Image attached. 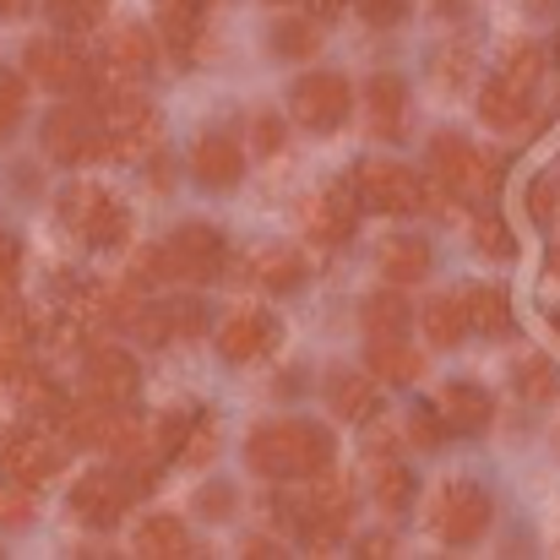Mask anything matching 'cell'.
<instances>
[{"label":"cell","mask_w":560,"mask_h":560,"mask_svg":"<svg viewBox=\"0 0 560 560\" xmlns=\"http://www.w3.org/2000/svg\"><path fill=\"white\" fill-rule=\"evenodd\" d=\"M435 11H441V16H463V11H468V0H435Z\"/></svg>","instance_id":"cell-52"},{"label":"cell","mask_w":560,"mask_h":560,"mask_svg":"<svg viewBox=\"0 0 560 560\" xmlns=\"http://www.w3.org/2000/svg\"><path fill=\"white\" fill-rule=\"evenodd\" d=\"M365 115H371L375 137L402 142V137H408V82L392 77V71L371 77V88H365Z\"/></svg>","instance_id":"cell-16"},{"label":"cell","mask_w":560,"mask_h":560,"mask_svg":"<svg viewBox=\"0 0 560 560\" xmlns=\"http://www.w3.org/2000/svg\"><path fill=\"white\" fill-rule=\"evenodd\" d=\"M278 349V322L267 311H234L223 327H218V354L229 365H256L261 354Z\"/></svg>","instance_id":"cell-14"},{"label":"cell","mask_w":560,"mask_h":560,"mask_svg":"<svg viewBox=\"0 0 560 560\" xmlns=\"http://www.w3.org/2000/svg\"><path fill=\"white\" fill-rule=\"evenodd\" d=\"M131 278H137L142 289H164V283H175L170 245H142V250H131Z\"/></svg>","instance_id":"cell-37"},{"label":"cell","mask_w":560,"mask_h":560,"mask_svg":"<svg viewBox=\"0 0 560 560\" xmlns=\"http://www.w3.org/2000/svg\"><path fill=\"white\" fill-rule=\"evenodd\" d=\"M11 392H16V397H22V408H33V413H49V408L60 402V386L38 371V365H27V371L16 375V381H11Z\"/></svg>","instance_id":"cell-39"},{"label":"cell","mask_w":560,"mask_h":560,"mask_svg":"<svg viewBox=\"0 0 560 560\" xmlns=\"http://www.w3.org/2000/svg\"><path fill=\"white\" fill-rule=\"evenodd\" d=\"M479 115H485V126H495V131H523V126L534 120V93H523V88H512L506 77H495V82L479 93Z\"/></svg>","instance_id":"cell-22"},{"label":"cell","mask_w":560,"mask_h":560,"mask_svg":"<svg viewBox=\"0 0 560 560\" xmlns=\"http://www.w3.org/2000/svg\"><path fill=\"white\" fill-rule=\"evenodd\" d=\"M556 60H560V44H556Z\"/></svg>","instance_id":"cell-58"},{"label":"cell","mask_w":560,"mask_h":560,"mask_svg":"<svg viewBox=\"0 0 560 560\" xmlns=\"http://www.w3.org/2000/svg\"><path fill=\"white\" fill-rule=\"evenodd\" d=\"M556 196H560V186H556Z\"/></svg>","instance_id":"cell-59"},{"label":"cell","mask_w":560,"mask_h":560,"mask_svg":"<svg viewBox=\"0 0 560 560\" xmlns=\"http://www.w3.org/2000/svg\"><path fill=\"white\" fill-rule=\"evenodd\" d=\"M153 60H159V38H153L148 27L120 22V27L109 33V77H115V82H142V77L153 71Z\"/></svg>","instance_id":"cell-17"},{"label":"cell","mask_w":560,"mask_h":560,"mask_svg":"<svg viewBox=\"0 0 560 560\" xmlns=\"http://www.w3.org/2000/svg\"><path fill=\"white\" fill-rule=\"evenodd\" d=\"M164 327H170V343H196L207 332V311L196 300H170L164 305Z\"/></svg>","instance_id":"cell-38"},{"label":"cell","mask_w":560,"mask_h":560,"mask_svg":"<svg viewBox=\"0 0 560 560\" xmlns=\"http://www.w3.org/2000/svg\"><path fill=\"white\" fill-rule=\"evenodd\" d=\"M22 66L49 93H82V88H93V66L71 49V38H38V44H27Z\"/></svg>","instance_id":"cell-11"},{"label":"cell","mask_w":560,"mask_h":560,"mask_svg":"<svg viewBox=\"0 0 560 560\" xmlns=\"http://www.w3.org/2000/svg\"><path fill=\"white\" fill-rule=\"evenodd\" d=\"M354 196H360V207H375V212H392V218H402V212H419L424 201H430V190L424 180L413 175V170H402V164H360L354 170Z\"/></svg>","instance_id":"cell-7"},{"label":"cell","mask_w":560,"mask_h":560,"mask_svg":"<svg viewBox=\"0 0 560 560\" xmlns=\"http://www.w3.org/2000/svg\"><path fill=\"white\" fill-rule=\"evenodd\" d=\"M159 16V44L175 60H196V38H201V0H153Z\"/></svg>","instance_id":"cell-19"},{"label":"cell","mask_w":560,"mask_h":560,"mask_svg":"<svg viewBox=\"0 0 560 560\" xmlns=\"http://www.w3.org/2000/svg\"><path fill=\"white\" fill-rule=\"evenodd\" d=\"M245 556L267 560V556H272V545H267V539H245Z\"/></svg>","instance_id":"cell-53"},{"label":"cell","mask_w":560,"mask_h":560,"mask_svg":"<svg viewBox=\"0 0 560 560\" xmlns=\"http://www.w3.org/2000/svg\"><path fill=\"white\" fill-rule=\"evenodd\" d=\"M82 240H88L93 250H126V245H131V212H126L109 190H98V201H93V212H88V223H82Z\"/></svg>","instance_id":"cell-24"},{"label":"cell","mask_w":560,"mask_h":560,"mask_svg":"<svg viewBox=\"0 0 560 560\" xmlns=\"http://www.w3.org/2000/svg\"><path fill=\"white\" fill-rule=\"evenodd\" d=\"M327 402L343 424H365L375 413V375H360V371H338L327 381Z\"/></svg>","instance_id":"cell-26"},{"label":"cell","mask_w":560,"mask_h":560,"mask_svg":"<svg viewBox=\"0 0 560 560\" xmlns=\"http://www.w3.org/2000/svg\"><path fill=\"white\" fill-rule=\"evenodd\" d=\"M93 201H98V186H66V190H60V223L82 234V223H88Z\"/></svg>","instance_id":"cell-43"},{"label":"cell","mask_w":560,"mask_h":560,"mask_svg":"<svg viewBox=\"0 0 560 560\" xmlns=\"http://www.w3.org/2000/svg\"><path fill=\"white\" fill-rule=\"evenodd\" d=\"M441 419H446V430H457V435H485L490 419H495V402H490L485 386L452 381V386L441 392Z\"/></svg>","instance_id":"cell-18"},{"label":"cell","mask_w":560,"mask_h":560,"mask_svg":"<svg viewBox=\"0 0 560 560\" xmlns=\"http://www.w3.org/2000/svg\"><path fill=\"white\" fill-rule=\"evenodd\" d=\"M22 115H27V77L0 71V142L22 126Z\"/></svg>","instance_id":"cell-40"},{"label":"cell","mask_w":560,"mask_h":560,"mask_svg":"<svg viewBox=\"0 0 560 560\" xmlns=\"http://www.w3.org/2000/svg\"><path fill=\"white\" fill-rule=\"evenodd\" d=\"M250 278H256L261 289H272V294H294V289H305L311 267H305V256H300L294 245H261V250L250 256Z\"/></svg>","instance_id":"cell-20"},{"label":"cell","mask_w":560,"mask_h":560,"mask_svg":"<svg viewBox=\"0 0 560 560\" xmlns=\"http://www.w3.org/2000/svg\"><path fill=\"white\" fill-rule=\"evenodd\" d=\"M98 104H104V131H109V142H115V153L126 159V153H148L153 142H159V115H153V104L148 98H137V93H120V88H98Z\"/></svg>","instance_id":"cell-9"},{"label":"cell","mask_w":560,"mask_h":560,"mask_svg":"<svg viewBox=\"0 0 560 560\" xmlns=\"http://www.w3.org/2000/svg\"><path fill=\"white\" fill-rule=\"evenodd\" d=\"M218 457V419L212 413H190L186 419V435L175 446V463L180 468H207Z\"/></svg>","instance_id":"cell-31"},{"label":"cell","mask_w":560,"mask_h":560,"mask_svg":"<svg viewBox=\"0 0 560 560\" xmlns=\"http://www.w3.org/2000/svg\"><path fill=\"white\" fill-rule=\"evenodd\" d=\"M392 550H397V539H392V534H365V539H360V556H392Z\"/></svg>","instance_id":"cell-51"},{"label":"cell","mask_w":560,"mask_h":560,"mask_svg":"<svg viewBox=\"0 0 560 560\" xmlns=\"http://www.w3.org/2000/svg\"><path fill=\"white\" fill-rule=\"evenodd\" d=\"M16 272H22V245L11 234H0V305L16 300Z\"/></svg>","instance_id":"cell-45"},{"label":"cell","mask_w":560,"mask_h":560,"mask_svg":"<svg viewBox=\"0 0 560 560\" xmlns=\"http://www.w3.org/2000/svg\"><path fill=\"white\" fill-rule=\"evenodd\" d=\"M137 556H153V560H186L190 556V534L180 517H148L137 528Z\"/></svg>","instance_id":"cell-29"},{"label":"cell","mask_w":560,"mask_h":560,"mask_svg":"<svg viewBox=\"0 0 560 560\" xmlns=\"http://www.w3.org/2000/svg\"><path fill=\"white\" fill-rule=\"evenodd\" d=\"M430 175L441 180V190L452 201H490L501 190V159L479 153L468 137L457 131H441L430 142Z\"/></svg>","instance_id":"cell-2"},{"label":"cell","mask_w":560,"mask_h":560,"mask_svg":"<svg viewBox=\"0 0 560 560\" xmlns=\"http://www.w3.org/2000/svg\"><path fill=\"white\" fill-rule=\"evenodd\" d=\"M371 490L386 512H408L413 506V474L392 452H371Z\"/></svg>","instance_id":"cell-27"},{"label":"cell","mask_w":560,"mask_h":560,"mask_svg":"<svg viewBox=\"0 0 560 560\" xmlns=\"http://www.w3.org/2000/svg\"><path fill=\"white\" fill-rule=\"evenodd\" d=\"M360 5V16L371 22V27H397L408 11H413V0H354Z\"/></svg>","instance_id":"cell-47"},{"label":"cell","mask_w":560,"mask_h":560,"mask_svg":"<svg viewBox=\"0 0 560 560\" xmlns=\"http://www.w3.org/2000/svg\"><path fill=\"white\" fill-rule=\"evenodd\" d=\"M250 137H256V153H278L283 148V120L278 115H256L250 120Z\"/></svg>","instance_id":"cell-49"},{"label":"cell","mask_w":560,"mask_h":560,"mask_svg":"<svg viewBox=\"0 0 560 560\" xmlns=\"http://www.w3.org/2000/svg\"><path fill=\"white\" fill-rule=\"evenodd\" d=\"M250 468L267 474V479H311L322 474L332 457H338V441L327 424H311V419H272L250 435L245 446Z\"/></svg>","instance_id":"cell-1"},{"label":"cell","mask_w":560,"mask_h":560,"mask_svg":"<svg viewBox=\"0 0 560 560\" xmlns=\"http://www.w3.org/2000/svg\"><path fill=\"white\" fill-rule=\"evenodd\" d=\"M457 294H463L468 332H479V338H506V332H512V305H506V289H495V283H474V289H457Z\"/></svg>","instance_id":"cell-21"},{"label":"cell","mask_w":560,"mask_h":560,"mask_svg":"<svg viewBox=\"0 0 560 560\" xmlns=\"http://www.w3.org/2000/svg\"><path fill=\"white\" fill-rule=\"evenodd\" d=\"M528 218H534L539 229H550V223L560 218V196H556L550 180H534V186H528Z\"/></svg>","instance_id":"cell-46"},{"label":"cell","mask_w":560,"mask_h":560,"mask_svg":"<svg viewBox=\"0 0 560 560\" xmlns=\"http://www.w3.org/2000/svg\"><path fill=\"white\" fill-rule=\"evenodd\" d=\"M229 506H234V490H229V485H207V490L196 495V512H201V517H212V523H223V517H229Z\"/></svg>","instance_id":"cell-48"},{"label":"cell","mask_w":560,"mask_h":560,"mask_svg":"<svg viewBox=\"0 0 560 560\" xmlns=\"http://www.w3.org/2000/svg\"><path fill=\"white\" fill-rule=\"evenodd\" d=\"M528 5H534L539 16H545V11H560V0H528Z\"/></svg>","instance_id":"cell-55"},{"label":"cell","mask_w":560,"mask_h":560,"mask_svg":"<svg viewBox=\"0 0 560 560\" xmlns=\"http://www.w3.org/2000/svg\"><path fill=\"white\" fill-rule=\"evenodd\" d=\"M164 245H170V261H175V283H212L229 261V245L212 223H180Z\"/></svg>","instance_id":"cell-10"},{"label":"cell","mask_w":560,"mask_h":560,"mask_svg":"<svg viewBox=\"0 0 560 560\" xmlns=\"http://www.w3.org/2000/svg\"><path fill=\"white\" fill-rule=\"evenodd\" d=\"M360 322H365V332L371 338H402L408 332V322H413V305L397 294V283L392 289H381L365 300V311H360Z\"/></svg>","instance_id":"cell-28"},{"label":"cell","mask_w":560,"mask_h":560,"mask_svg":"<svg viewBox=\"0 0 560 560\" xmlns=\"http://www.w3.org/2000/svg\"><path fill=\"white\" fill-rule=\"evenodd\" d=\"M463 332H468L463 294H435V300L424 305V338H430L435 349H457V343H463Z\"/></svg>","instance_id":"cell-30"},{"label":"cell","mask_w":560,"mask_h":560,"mask_svg":"<svg viewBox=\"0 0 560 560\" xmlns=\"http://www.w3.org/2000/svg\"><path fill=\"white\" fill-rule=\"evenodd\" d=\"M490 495L474 485V479H446L435 495H430V512H424V523H430V534L441 539V545H479L485 539V528H490Z\"/></svg>","instance_id":"cell-3"},{"label":"cell","mask_w":560,"mask_h":560,"mask_svg":"<svg viewBox=\"0 0 560 560\" xmlns=\"http://www.w3.org/2000/svg\"><path fill=\"white\" fill-rule=\"evenodd\" d=\"M44 153L55 159V164H104V159H120L115 153V142H109V131L88 115V109H77V104H60L49 120H44Z\"/></svg>","instance_id":"cell-4"},{"label":"cell","mask_w":560,"mask_h":560,"mask_svg":"<svg viewBox=\"0 0 560 560\" xmlns=\"http://www.w3.org/2000/svg\"><path fill=\"white\" fill-rule=\"evenodd\" d=\"M104 16H109V0H49V22H55L60 33H71V38L98 33Z\"/></svg>","instance_id":"cell-34"},{"label":"cell","mask_w":560,"mask_h":560,"mask_svg":"<svg viewBox=\"0 0 560 560\" xmlns=\"http://www.w3.org/2000/svg\"><path fill=\"white\" fill-rule=\"evenodd\" d=\"M131 501H137V490H131L126 468H93V474H82L77 490H71V517H77L82 528H93V534H109V528L131 512Z\"/></svg>","instance_id":"cell-5"},{"label":"cell","mask_w":560,"mask_h":560,"mask_svg":"<svg viewBox=\"0 0 560 560\" xmlns=\"http://www.w3.org/2000/svg\"><path fill=\"white\" fill-rule=\"evenodd\" d=\"M349 11V0H305V16L311 22H338Z\"/></svg>","instance_id":"cell-50"},{"label":"cell","mask_w":560,"mask_h":560,"mask_svg":"<svg viewBox=\"0 0 560 560\" xmlns=\"http://www.w3.org/2000/svg\"><path fill=\"white\" fill-rule=\"evenodd\" d=\"M550 272H556V278H560V250H550Z\"/></svg>","instance_id":"cell-56"},{"label":"cell","mask_w":560,"mask_h":560,"mask_svg":"<svg viewBox=\"0 0 560 560\" xmlns=\"http://www.w3.org/2000/svg\"><path fill=\"white\" fill-rule=\"evenodd\" d=\"M517 392H523L528 402H556L560 397V371L545 360V354H534V360H523V371H517Z\"/></svg>","instance_id":"cell-36"},{"label":"cell","mask_w":560,"mask_h":560,"mask_svg":"<svg viewBox=\"0 0 560 560\" xmlns=\"http://www.w3.org/2000/svg\"><path fill=\"white\" fill-rule=\"evenodd\" d=\"M545 71H550V55H545L539 44H517V49L506 55V66H501V77H506L512 88H523V93H539Z\"/></svg>","instance_id":"cell-35"},{"label":"cell","mask_w":560,"mask_h":560,"mask_svg":"<svg viewBox=\"0 0 560 560\" xmlns=\"http://www.w3.org/2000/svg\"><path fill=\"white\" fill-rule=\"evenodd\" d=\"M272 55H283V60H311L316 49H322V33H316V22L311 16H289V22H272Z\"/></svg>","instance_id":"cell-32"},{"label":"cell","mask_w":560,"mask_h":560,"mask_svg":"<svg viewBox=\"0 0 560 560\" xmlns=\"http://www.w3.org/2000/svg\"><path fill=\"white\" fill-rule=\"evenodd\" d=\"M60 463H66V446L60 441H49L44 430H33V424H16V430H5L0 435V468H5V479H16V485H49L55 474H60Z\"/></svg>","instance_id":"cell-8"},{"label":"cell","mask_w":560,"mask_h":560,"mask_svg":"<svg viewBox=\"0 0 560 560\" xmlns=\"http://www.w3.org/2000/svg\"><path fill=\"white\" fill-rule=\"evenodd\" d=\"M446 435H452V430H446L441 408H430V402H413V408H408V441H413V446L430 452V446H441Z\"/></svg>","instance_id":"cell-41"},{"label":"cell","mask_w":560,"mask_h":560,"mask_svg":"<svg viewBox=\"0 0 560 560\" xmlns=\"http://www.w3.org/2000/svg\"><path fill=\"white\" fill-rule=\"evenodd\" d=\"M349 115H354V88H349V77H338V71H311V77H300L294 82V120L305 126V131H343L349 126Z\"/></svg>","instance_id":"cell-6"},{"label":"cell","mask_w":560,"mask_h":560,"mask_svg":"<svg viewBox=\"0 0 560 560\" xmlns=\"http://www.w3.org/2000/svg\"><path fill=\"white\" fill-rule=\"evenodd\" d=\"M33 485H16V479H5L0 485V528H27L33 523Z\"/></svg>","instance_id":"cell-42"},{"label":"cell","mask_w":560,"mask_h":560,"mask_svg":"<svg viewBox=\"0 0 560 560\" xmlns=\"http://www.w3.org/2000/svg\"><path fill=\"white\" fill-rule=\"evenodd\" d=\"M365 365H371V375L381 386H413L424 375V360L413 349H402V338H371Z\"/></svg>","instance_id":"cell-25"},{"label":"cell","mask_w":560,"mask_h":560,"mask_svg":"<svg viewBox=\"0 0 560 560\" xmlns=\"http://www.w3.org/2000/svg\"><path fill=\"white\" fill-rule=\"evenodd\" d=\"M550 327H556V332H560V311H550Z\"/></svg>","instance_id":"cell-57"},{"label":"cell","mask_w":560,"mask_h":560,"mask_svg":"<svg viewBox=\"0 0 560 560\" xmlns=\"http://www.w3.org/2000/svg\"><path fill=\"white\" fill-rule=\"evenodd\" d=\"M142 386V371L137 360L120 349V343H88V392L109 408H126Z\"/></svg>","instance_id":"cell-12"},{"label":"cell","mask_w":560,"mask_h":560,"mask_svg":"<svg viewBox=\"0 0 560 560\" xmlns=\"http://www.w3.org/2000/svg\"><path fill=\"white\" fill-rule=\"evenodd\" d=\"M190 180L207 190H234L245 180V153H240V142L223 137V131L196 137V142H190Z\"/></svg>","instance_id":"cell-15"},{"label":"cell","mask_w":560,"mask_h":560,"mask_svg":"<svg viewBox=\"0 0 560 560\" xmlns=\"http://www.w3.org/2000/svg\"><path fill=\"white\" fill-rule=\"evenodd\" d=\"M305 229L316 245H349L360 229V196L354 186H327L305 201Z\"/></svg>","instance_id":"cell-13"},{"label":"cell","mask_w":560,"mask_h":560,"mask_svg":"<svg viewBox=\"0 0 560 560\" xmlns=\"http://www.w3.org/2000/svg\"><path fill=\"white\" fill-rule=\"evenodd\" d=\"M430 245L419 240V234H392L386 245H381V278L386 283H397V289H408V283H419L424 272H430Z\"/></svg>","instance_id":"cell-23"},{"label":"cell","mask_w":560,"mask_h":560,"mask_svg":"<svg viewBox=\"0 0 560 560\" xmlns=\"http://www.w3.org/2000/svg\"><path fill=\"white\" fill-rule=\"evenodd\" d=\"M468 66H474V49H468V44L457 38V44H452V49H446V55L435 60V82H441V88L452 93V88L463 82V71H468Z\"/></svg>","instance_id":"cell-44"},{"label":"cell","mask_w":560,"mask_h":560,"mask_svg":"<svg viewBox=\"0 0 560 560\" xmlns=\"http://www.w3.org/2000/svg\"><path fill=\"white\" fill-rule=\"evenodd\" d=\"M27 5H33V0H0V16H22Z\"/></svg>","instance_id":"cell-54"},{"label":"cell","mask_w":560,"mask_h":560,"mask_svg":"<svg viewBox=\"0 0 560 560\" xmlns=\"http://www.w3.org/2000/svg\"><path fill=\"white\" fill-rule=\"evenodd\" d=\"M474 250L490 256V261H512V256H517V234H512L506 218L490 212L485 201H479V218H474Z\"/></svg>","instance_id":"cell-33"}]
</instances>
